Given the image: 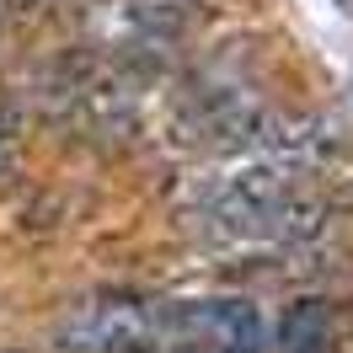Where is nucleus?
<instances>
[{
  "label": "nucleus",
  "mask_w": 353,
  "mask_h": 353,
  "mask_svg": "<svg viewBox=\"0 0 353 353\" xmlns=\"http://www.w3.org/2000/svg\"><path fill=\"white\" fill-rule=\"evenodd\" d=\"M155 348H166V353H263V316L246 300L155 310Z\"/></svg>",
  "instance_id": "f257e3e1"
},
{
  "label": "nucleus",
  "mask_w": 353,
  "mask_h": 353,
  "mask_svg": "<svg viewBox=\"0 0 353 353\" xmlns=\"http://www.w3.org/2000/svg\"><path fill=\"white\" fill-rule=\"evenodd\" d=\"M59 353H155V310L134 294H102L54 327Z\"/></svg>",
  "instance_id": "f03ea898"
},
{
  "label": "nucleus",
  "mask_w": 353,
  "mask_h": 353,
  "mask_svg": "<svg viewBox=\"0 0 353 353\" xmlns=\"http://www.w3.org/2000/svg\"><path fill=\"white\" fill-rule=\"evenodd\" d=\"M332 343V310L321 300H300L279 321V353H327Z\"/></svg>",
  "instance_id": "7ed1b4c3"
},
{
  "label": "nucleus",
  "mask_w": 353,
  "mask_h": 353,
  "mask_svg": "<svg viewBox=\"0 0 353 353\" xmlns=\"http://www.w3.org/2000/svg\"><path fill=\"white\" fill-rule=\"evenodd\" d=\"M17 161H22V150H17V134H11V123L0 118V182H6V176H17Z\"/></svg>",
  "instance_id": "20e7f679"
}]
</instances>
